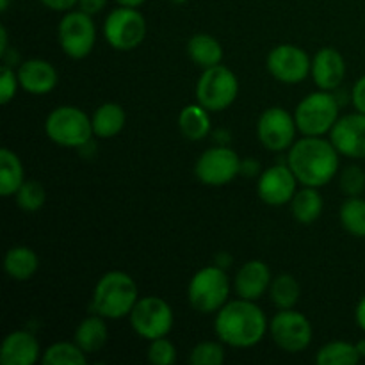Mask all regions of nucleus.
I'll use <instances>...</instances> for the list:
<instances>
[{
    "mask_svg": "<svg viewBox=\"0 0 365 365\" xmlns=\"http://www.w3.org/2000/svg\"><path fill=\"white\" fill-rule=\"evenodd\" d=\"M287 166L302 185L323 187L341 171V153L323 135H303L289 148Z\"/></svg>",
    "mask_w": 365,
    "mask_h": 365,
    "instance_id": "f257e3e1",
    "label": "nucleus"
},
{
    "mask_svg": "<svg viewBox=\"0 0 365 365\" xmlns=\"http://www.w3.org/2000/svg\"><path fill=\"white\" fill-rule=\"evenodd\" d=\"M269 330L264 310L250 299L227 302L216 312L214 331L223 344L230 348H252L257 346Z\"/></svg>",
    "mask_w": 365,
    "mask_h": 365,
    "instance_id": "f03ea898",
    "label": "nucleus"
},
{
    "mask_svg": "<svg viewBox=\"0 0 365 365\" xmlns=\"http://www.w3.org/2000/svg\"><path fill=\"white\" fill-rule=\"evenodd\" d=\"M139 299L134 278L125 271H109L96 282L93 289V314L106 319H121L130 316Z\"/></svg>",
    "mask_w": 365,
    "mask_h": 365,
    "instance_id": "7ed1b4c3",
    "label": "nucleus"
},
{
    "mask_svg": "<svg viewBox=\"0 0 365 365\" xmlns=\"http://www.w3.org/2000/svg\"><path fill=\"white\" fill-rule=\"evenodd\" d=\"M45 132L50 141L64 148H84L95 135L91 118L75 106L56 107L46 118Z\"/></svg>",
    "mask_w": 365,
    "mask_h": 365,
    "instance_id": "20e7f679",
    "label": "nucleus"
},
{
    "mask_svg": "<svg viewBox=\"0 0 365 365\" xmlns=\"http://www.w3.org/2000/svg\"><path fill=\"white\" fill-rule=\"evenodd\" d=\"M230 296V280L221 266H205L192 274L187 287L189 305L200 314H216Z\"/></svg>",
    "mask_w": 365,
    "mask_h": 365,
    "instance_id": "39448f33",
    "label": "nucleus"
},
{
    "mask_svg": "<svg viewBox=\"0 0 365 365\" xmlns=\"http://www.w3.org/2000/svg\"><path fill=\"white\" fill-rule=\"evenodd\" d=\"M339 103L337 96L331 95V91H319L307 95L298 103L294 110V120L298 125L299 134L303 135H327L337 123Z\"/></svg>",
    "mask_w": 365,
    "mask_h": 365,
    "instance_id": "423d86ee",
    "label": "nucleus"
},
{
    "mask_svg": "<svg viewBox=\"0 0 365 365\" xmlns=\"http://www.w3.org/2000/svg\"><path fill=\"white\" fill-rule=\"evenodd\" d=\"M239 95V81L230 68L216 64L205 68L196 84V100L210 113H221L235 102Z\"/></svg>",
    "mask_w": 365,
    "mask_h": 365,
    "instance_id": "0eeeda50",
    "label": "nucleus"
},
{
    "mask_svg": "<svg viewBox=\"0 0 365 365\" xmlns=\"http://www.w3.org/2000/svg\"><path fill=\"white\" fill-rule=\"evenodd\" d=\"M103 38L120 52L134 50L145 41L146 20L138 7L120 6L107 14L103 21Z\"/></svg>",
    "mask_w": 365,
    "mask_h": 365,
    "instance_id": "6e6552de",
    "label": "nucleus"
},
{
    "mask_svg": "<svg viewBox=\"0 0 365 365\" xmlns=\"http://www.w3.org/2000/svg\"><path fill=\"white\" fill-rule=\"evenodd\" d=\"M57 39L70 59H86L96 43V25L84 11H66L57 27Z\"/></svg>",
    "mask_w": 365,
    "mask_h": 365,
    "instance_id": "1a4fd4ad",
    "label": "nucleus"
},
{
    "mask_svg": "<svg viewBox=\"0 0 365 365\" xmlns=\"http://www.w3.org/2000/svg\"><path fill=\"white\" fill-rule=\"evenodd\" d=\"M128 317L135 334L148 342L168 337V334L173 330V310L166 299L157 296L139 298Z\"/></svg>",
    "mask_w": 365,
    "mask_h": 365,
    "instance_id": "9d476101",
    "label": "nucleus"
},
{
    "mask_svg": "<svg viewBox=\"0 0 365 365\" xmlns=\"http://www.w3.org/2000/svg\"><path fill=\"white\" fill-rule=\"evenodd\" d=\"M269 331L274 344L291 355L305 351L314 337V328L309 317L294 309L280 310L271 319Z\"/></svg>",
    "mask_w": 365,
    "mask_h": 365,
    "instance_id": "9b49d317",
    "label": "nucleus"
},
{
    "mask_svg": "<svg viewBox=\"0 0 365 365\" xmlns=\"http://www.w3.org/2000/svg\"><path fill=\"white\" fill-rule=\"evenodd\" d=\"M242 160L228 146H212L198 157L195 164V175L202 184L210 187L227 185L241 173Z\"/></svg>",
    "mask_w": 365,
    "mask_h": 365,
    "instance_id": "f8f14e48",
    "label": "nucleus"
},
{
    "mask_svg": "<svg viewBox=\"0 0 365 365\" xmlns=\"http://www.w3.org/2000/svg\"><path fill=\"white\" fill-rule=\"evenodd\" d=\"M294 114L287 113L284 107H269L264 110L257 123V135L262 146L269 152H285L296 143L298 134Z\"/></svg>",
    "mask_w": 365,
    "mask_h": 365,
    "instance_id": "ddd939ff",
    "label": "nucleus"
},
{
    "mask_svg": "<svg viewBox=\"0 0 365 365\" xmlns=\"http://www.w3.org/2000/svg\"><path fill=\"white\" fill-rule=\"evenodd\" d=\"M267 71L282 84H299L305 81L312 70V59L299 46L284 43L267 53Z\"/></svg>",
    "mask_w": 365,
    "mask_h": 365,
    "instance_id": "4468645a",
    "label": "nucleus"
},
{
    "mask_svg": "<svg viewBox=\"0 0 365 365\" xmlns=\"http://www.w3.org/2000/svg\"><path fill=\"white\" fill-rule=\"evenodd\" d=\"M298 178L285 164H277L260 173L257 182V192L264 203L271 207H280L291 203L292 196L298 191Z\"/></svg>",
    "mask_w": 365,
    "mask_h": 365,
    "instance_id": "2eb2a0df",
    "label": "nucleus"
},
{
    "mask_svg": "<svg viewBox=\"0 0 365 365\" xmlns=\"http://www.w3.org/2000/svg\"><path fill=\"white\" fill-rule=\"evenodd\" d=\"M330 141L342 157L365 159V114L356 110L339 118L330 130Z\"/></svg>",
    "mask_w": 365,
    "mask_h": 365,
    "instance_id": "dca6fc26",
    "label": "nucleus"
},
{
    "mask_svg": "<svg viewBox=\"0 0 365 365\" xmlns=\"http://www.w3.org/2000/svg\"><path fill=\"white\" fill-rule=\"evenodd\" d=\"M314 82L323 91H335L341 88L346 77V61L342 53L334 46H324L314 56L312 70Z\"/></svg>",
    "mask_w": 365,
    "mask_h": 365,
    "instance_id": "f3484780",
    "label": "nucleus"
},
{
    "mask_svg": "<svg viewBox=\"0 0 365 365\" xmlns=\"http://www.w3.org/2000/svg\"><path fill=\"white\" fill-rule=\"evenodd\" d=\"M271 282V269L264 260H248L235 274V294L242 299L257 302L269 291Z\"/></svg>",
    "mask_w": 365,
    "mask_h": 365,
    "instance_id": "a211bd4d",
    "label": "nucleus"
},
{
    "mask_svg": "<svg viewBox=\"0 0 365 365\" xmlns=\"http://www.w3.org/2000/svg\"><path fill=\"white\" fill-rule=\"evenodd\" d=\"M20 88L31 95H46L53 91L59 82V75L52 63L45 59H29L18 66Z\"/></svg>",
    "mask_w": 365,
    "mask_h": 365,
    "instance_id": "6ab92c4d",
    "label": "nucleus"
},
{
    "mask_svg": "<svg viewBox=\"0 0 365 365\" xmlns=\"http://www.w3.org/2000/svg\"><path fill=\"white\" fill-rule=\"evenodd\" d=\"M41 349L39 342L31 331H11L0 346V362L2 365H34L39 360Z\"/></svg>",
    "mask_w": 365,
    "mask_h": 365,
    "instance_id": "aec40b11",
    "label": "nucleus"
},
{
    "mask_svg": "<svg viewBox=\"0 0 365 365\" xmlns=\"http://www.w3.org/2000/svg\"><path fill=\"white\" fill-rule=\"evenodd\" d=\"M103 319L106 317L93 314V316L86 317L78 323L77 330H75V342L86 355L100 351L106 346L109 330H107V324Z\"/></svg>",
    "mask_w": 365,
    "mask_h": 365,
    "instance_id": "412c9836",
    "label": "nucleus"
},
{
    "mask_svg": "<svg viewBox=\"0 0 365 365\" xmlns=\"http://www.w3.org/2000/svg\"><path fill=\"white\" fill-rule=\"evenodd\" d=\"M91 121L93 132H95L96 138L109 139L123 130L125 123H127V113H125V109L120 103L106 102L100 107H96V110L91 116Z\"/></svg>",
    "mask_w": 365,
    "mask_h": 365,
    "instance_id": "4be33fe9",
    "label": "nucleus"
},
{
    "mask_svg": "<svg viewBox=\"0 0 365 365\" xmlns=\"http://www.w3.org/2000/svg\"><path fill=\"white\" fill-rule=\"evenodd\" d=\"M210 110L205 109L202 103H191L185 106L178 114V128L182 135L189 141H202L210 134Z\"/></svg>",
    "mask_w": 365,
    "mask_h": 365,
    "instance_id": "5701e85b",
    "label": "nucleus"
},
{
    "mask_svg": "<svg viewBox=\"0 0 365 365\" xmlns=\"http://www.w3.org/2000/svg\"><path fill=\"white\" fill-rule=\"evenodd\" d=\"M38 267V255L29 246H14V248L7 250L6 257H4V269H6L7 277L16 282H25L32 278Z\"/></svg>",
    "mask_w": 365,
    "mask_h": 365,
    "instance_id": "b1692460",
    "label": "nucleus"
},
{
    "mask_svg": "<svg viewBox=\"0 0 365 365\" xmlns=\"http://www.w3.org/2000/svg\"><path fill=\"white\" fill-rule=\"evenodd\" d=\"M323 196L317 191V187H309L303 185V189L296 191V195L291 200V212L298 223L312 225L314 221L319 220L323 212Z\"/></svg>",
    "mask_w": 365,
    "mask_h": 365,
    "instance_id": "393cba45",
    "label": "nucleus"
},
{
    "mask_svg": "<svg viewBox=\"0 0 365 365\" xmlns=\"http://www.w3.org/2000/svg\"><path fill=\"white\" fill-rule=\"evenodd\" d=\"M187 53L200 68H212L223 61V46L214 36L200 32L187 41Z\"/></svg>",
    "mask_w": 365,
    "mask_h": 365,
    "instance_id": "a878e982",
    "label": "nucleus"
},
{
    "mask_svg": "<svg viewBox=\"0 0 365 365\" xmlns=\"http://www.w3.org/2000/svg\"><path fill=\"white\" fill-rule=\"evenodd\" d=\"M24 182L25 173L20 157L9 148L0 150V195L4 198L14 196Z\"/></svg>",
    "mask_w": 365,
    "mask_h": 365,
    "instance_id": "bb28decb",
    "label": "nucleus"
},
{
    "mask_svg": "<svg viewBox=\"0 0 365 365\" xmlns=\"http://www.w3.org/2000/svg\"><path fill=\"white\" fill-rule=\"evenodd\" d=\"M269 296L271 302L277 305V309H294L299 302V296H302V287H299L298 280L292 274L282 273L271 282Z\"/></svg>",
    "mask_w": 365,
    "mask_h": 365,
    "instance_id": "cd10ccee",
    "label": "nucleus"
},
{
    "mask_svg": "<svg viewBox=\"0 0 365 365\" xmlns=\"http://www.w3.org/2000/svg\"><path fill=\"white\" fill-rule=\"evenodd\" d=\"M316 362L319 365H355L360 362V355L356 344L334 341L321 346L316 355Z\"/></svg>",
    "mask_w": 365,
    "mask_h": 365,
    "instance_id": "c85d7f7f",
    "label": "nucleus"
},
{
    "mask_svg": "<svg viewBox=\"0 0 365 365\" xmlns=\"http://www.w3.org/2000/svg\"><path fill=\"white\" fill-rule=\"evenodd\" d=\"M342 228L353 237H365V198L348 196L339 210Z\"/></svg>",
    "mask_w": 365,
    "mask_h": 365,
    "instance_id": "c756f323",
    "label": "nucleus"
},
{
    "mask_svg": "<svg viewBox=\"0 0 365 365\" xmlns=\"http://www.w3.org/2000/svg\"><path fill=\"white\" fill-rule=\"evenodd\" d=\"M88 355L77 346V342H56L48 346L43 355L45 365H84Z\"/></svg>",
    "mask_w": 365,
    "mask_h": 365,
    "instance_id": "7c9ffc66",
    "label": "nucleus"
},
{
    "mask_svg": "<svg viewBox=\"0 0 365 365\" xmlns=\"http://www.w3.org/2000/svg\"><path fill=\"white\" fill-rule=\"evenodd\" d=\"M18 207L24 212H38L46 202V191L38 180H25L14 195Z\"/></svg>",
    "mask_w": 365,
    "mask_h": 365,
    "instance_id": "2f4dec72",
    "label": "nucleus"
},
{
    "mask_svg": "<svg viewBox=\"0 0 365 365\" xmlns=\"http://www.w3.org/2000/svg\"><path fill=\"white\" fill-rule=\"evenodd\" d=\"M225 348L221 342L205 341L191 349L189 362L192 365H221L225 362Z\"/></svg>",
    "mask_w": 365,
    "mask_h": 365,
    "instance_id": "473e14b6",
    "label": "nucleus"
},
{
    "mask_svg": "<svg viewBox=\"0 0 365 365\" xmlns=\"http://www.w3.org/2000/svg\"><path fill=\"white\" fill-rule=\"evenodd\" d=\"M339 185L346 196H362L365 192V171L360 166H346L339 171Z\"/></svg>",
    "mask_w": 365,
    "mask_h": 365,
    "instance_id": "72a5a7b5",
    "label": "nucleus"
},
{
    "mask_svg": "<svg viewBox=\"0 0 365 365\" xmlns=\"http://www.w3.org/2000/svg\"><path fill=\"white\" fill-rule=\"evenodd\" d=\"M148 360L153 365H173L177 362V348L168 337L150 341Z\"/></svg>",
    "mask_w": 365,
    "mask_h": 365,
    "instance_id": "f704fd0d",
    "label": "nucleus"
},
{
    "mask_svg": "<svg viewBox=\"0 0 365 365\" xmlns=\"http://www.w3.org/2000/svg\"><path fill=\"white\" fill-rule=\"evenodd\" d=\"M18 86H20L18 73H14V70H11L7 64H4L2 71H0V102L4 106H7L16 96Z\"/></svg>",
    "mask_w": 365,
    "mask_h": 365,
    "instance_id": "c9c22d12",
    "label": "nucleus"
},
{
    "mask_svg": "<svg viewBox=\"0 0 365 365\" xmlns=\"http://www.w3.org/2000/svg\"><path fill=\"white\" fill-rule=\"evenodd\" d=\"M351 102L359 113L365 114V75L355 82L351 89Z\"/></svg>",
    "mask_w": 365,
    "mask_h": 365,
    "instance_id": "e433bc0d",
    "label": "nucleus"
},
{
    "mask_svg": "<svg viewBox=\"0 0 365 365\" xmlns=\"http://www.w3.org/2000/svg\"><path fill=\"white\" fill-rule=\"evenodd\" d=\"M45 7L52 11H59V13H66L71 11L78 4V0H39Z\"/></svg>",
    "mask_w": 365,
    "mask_h": 365,
    "instance_id": "4c0bfd02",
    "label": "nucleus"
},
{
    "mask_svg": "<svg viewBox=\"0 0 365 365\" xmlns=\"http://www.w3.org/2000/svg\"><path fill=\"white\" fill-rule=\"evenodd\" d=\"M77 6L81 11L95 16V14H98L107 6V0H78Z\"/></svg>",
    "mask_w": 365,
    "mask_h": 365,
    "instance_id": "58836bf2",
    "label": "nucleus"
},
{
    "mask_svg": "<svg viewBox=\"0 0 365 365\" xmlns=\"http://www.w3.org/2000/svg\"><path fill=\"white\" fill-rule=\"evenodd\" d=\"M355 319H356V324H359L360 330L365 334V296L359 302V305H356L355 309Z\"/></svg>",
    "mask_w": 365,
    "mask_h": 365,
    "instance_id": "ea45409f",
    "label": "nucleus"
},
{
    "mask_svg": "<svg viewBox=\"0 0 365 365\" xmlns=\"http://www.w3.org/2000/svg\"><path fill=\"white\" fill-rule=\"evenodd\" d=\"M255 171H259V163L253 159H246L242 160V166H241V173L245 175H253Z\"/></svg>",
    "mask_w": 365,
    "mask_h": 365,
    "instance_id": "a19ab883",
    "label": "nucleus"
},
{
    "mask_svg": "<svg viewBox=\"0 0 365 365\" xmlns=\"http://www.w3.org/2000/svg\"><path fill=\"white\" fill-rule=\"evenodd\" d=\"M7 31H6V27H0V53H2V56H6V52H7Z\"/></svg>",
    "mask_w": 365,
    "mask_h": 365,
    "instance_id": "79ce46f5",
    "label": "nucleus"
},
{
    "mask_svg": "<svg viewBox=\"0 0 365 365\" xmlns=\"http://www.w3.org/2000/svg\"><path fill=\"white\" fill-rule=\"evenodd\" d=\"M120 6H127V7H139L146 2V0H116Z\"/></svg>",
    "mask_w": 365,
    "mask_h": 365,
    "instance_id": "37998d69",
    "label": "nucleus"
},
{
    "mask_svg": "<svg viewBox=\"0 0 365 365\" xmlns=\"http://www.w3.org/2000/svg\"><path fill=\"white\" fill-rule=\"evenodd\" d=\"M356 349H359L360 359H365V337L360 339V341L356 342Z\"/></svg>",
    "mask_w": 365,
    "mask_h": 365,
    "instance_id": "c03bdc74",
    "label": "nucleus"
},
{
    "mask_svg": "<svg viewBox=\"0 0 365 365\" xmlns=\"http://www.w3.org/2000/svg\"><path fill=\"white\" fill-rule=\"evenodd\" d=\"M9 4H11V0H0V11H2V13H6L7 7H9Z\"/></svg>",
    "mask_w": 365,
    "mask_h": 365,
    "instance_id": "a18cd8bd",
    "label": "nucleus"
},
{
    "mask_svg": "<svg viewBox=\"0 0 365 365\" xmlns=\"http://www.w3.org/2000/svg\"><path fill=\"white\" fill-rule=\"evenodd\" d=\"M171 2H175V4H185V2H187V0H171Z\"/></svg>",
    "mask_w": 365,
    "mask_h": 365,
    "instance_id": "49530a36",
    "label": "nucleus"
}]
</instances>
